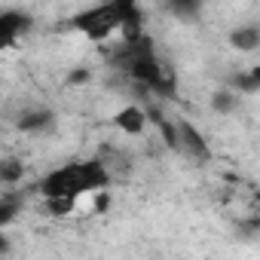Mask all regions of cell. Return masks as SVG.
Instances as JSON below:
<instances>
[{
	"label": "cell",
	"instance_id": "obj_11",
	"mask_svg": "<svg viewBox=\"0 0 260 260\" xmlns=\"http://www.w3.org/2000/svg\"><path fill=\"white\" fill-rule=\"evenodd\" d=\"M230 89H233L236 95H254V92L260 89V71L254 68V71H248V74H239Z\"/></svg>",
	"mask_w": 260,
	"mask_h": 260
},
{
	"label": "cell",
	"instance_id": "obj_10",
	"mask_svg": "<svg viewBox=\"0 0 260 260\" xmlns=\"http://www.w3.org/2000/svg\"><path fill=\"white\" fill-rule=\"evenodd\" d=\"M22 214V196H4L0 199V230H7Z\"/></svg>",
	"mask_w": 260,
	"mask_h": 260
},
{
	"label": "cell",
	"instance_id": "obj_15",
	"mask_svg": "<svg viewBox=\"0 0 260 260\" xmlns=\"http://www.w3.org/2000/svg\"><path fill=\"white\" fill-rule=\"evenodd\" d=\"M7 251H10V239L4 236V230H0V257H4Z\"/></svg>",
	"mask_w": 260,
	"mask_h": 260
},
{
	"label": "cell",
	"instance_id": "obj_3",
	"mask_svg": "<svg viewBox=\"0 0 260 260\" xmlns=\"http://www.w3.org/2000/svg\"><path fill=\"white\" fill-rule=\"evenodd\" d=\"M31 25L34 22L25 10H0V49H10Z\"/></svg>",
	"mask_w": 260,
	"mask_h": 260
},
{
	"label": "cell",
	"instance_id": "obj_2",
	"mask_svg": "<svg viewBox=\"0 0 260 260\" xmlns=\"http://www.w3.org/2000/svg\"><path fill=\"white\" fill-rule=\"evenodd\" d=\"M40 193L43 199H68V202H77L83 193H89L86 187V178H83V166L80 162H64L58 166L55 172H49L43 181H40Z\"/></svg>",
	"mask_w": 260,
	"mask_h": 260
},
{
	"label": "cell",
	"instance_id": "obj_14",
	"mask_svg": "<svg viewBox=\"0 0 260 260\" xmlns=\"http://www.w3.org/2000/svg\"><path fill=\"white\" fill-rule=\"evenodd\" d=\"M46 205H49V211H52V214H58V217H64V214L74 208V202H68V199H49Z\"/></svg>",
	"mask_w": 260,
	"mask_h": 260
},
{
	"label": "cell",
	"instance_id": "obj_6",
	"mask_svg": "<svg viewBox=\"0 0 260 260\" xmlns=\"http://www.w3.org/2000/svg\"><path fill=\"white\" fill-rule=\"evenodd\" d=\"M113 125L119 128V132H125V135H141L144 128H147L144 107H138V104H125L122 110L113 113Z\"/></svg>",
	"mask_w": 260,
	"mask_h": 260
},
{
	"label": "cell",
	"instance_id": "obj_16",
	"mask_svg": "<svg viewBox=\"0 0 260 260\" xmlns=\"http://www.w3.org/2000/svg\"><path fill=\"white\" fill-rule=\"evenodd\" d=\"M86 80H89L86 71H74V77H71V83H86Z\"/></svg>",
	"mask_w": 260,
	"mask_h": 260
},
{
	"label": "cell",
	"instance_id": "obj_7",
	"mask_svg": "<svg viewBox=\"0 0 260 260\" xmlns=\"http://www.w3.org/2000/svg\"><path fill=\"white\" fill-rule=\"evenodd\" d=\"M144 116H147V122H153V125L159 128V135H162V141H166L169 150H181V144H178V125H175L156 104H147V107H144Z\"/></svg>",
	"mask_w": 260,
	"mask_h": 260
},
{
	"label": "cell",
	"instance_id": "obj_13",
	"mask_svg": "<svg viewBox=\"0 0 260 260\" xmlns=\"http://www.w3.org/2000/svg\"><path fill=\"white\" fill-rule=\"evenodd\" d=\"M169 10H172V13H178L181 19H193V16L199 13V4H172Z\"/></svg>",
	"mask_w": 260,
	"mask_h": 260
},
{
	"label": "cell",
	"instance_id": "obj_8",
	"mask_svg": "<svg viewBox=\"0 0 260 260\" xmlns=\"http://www.w3.org/2000/svg\"><path fill=\"white\" fill-rule=\"evenodd\" d=\"M230 43L239 49V52H254L260 46V28L257 25H242L230 34Z\"/></svg>",
	"mask_w": 260,
	"mask_h": 260
},
{
	"label": "cell",
	"instance_id": "obj_4",
	"mask_svg": "<svg viewBox=\"0 0 260 260\" xmlns=\"http://www.w3.org/2000/svg\"><path fill=\"white\" fill-rule=\"evenodd\" d=\"M55 122V113L49 107H31V110H22L16 116V128L19 132H28V135H37V132H46Z\"/></svg>",
	"mask_w": 260,
	"mask_h": 260
},
{
	"label": "cell",
	"instance_id": "obj_12",
	"mask_svg": "<svg viewBox=\"0 0 260 260\" xmlns=\"http://www.w3.org/2000/svg\"><path fill=\"white\" fill-rule=\"evenodd\" d=\"M239 98H242V95H236V92L226 86V89H220V92H214V95H211V107H214L217 113H236Z\"/></svg>",
	"mask_w": 260,
	"mask_h": 260
},
{
	"label": "cell",
	"instance_id": "obj_5",
	"mask_svg": "<svg viewBox=\"0 0 260 260\" xmlns=\"http://www.w3.org/2000/svg\"><path fill=\"white\" fill-rule=\"evenodd\" d=\"M178 144H181V150H187V153L196 156V159H208V156H211L205 138L199 135V128H196L193 122H187V119L178 122Z\"/></svg>",
	"mask_w": 260,
	"mask_h": 260
},
{
	"label": "cell",
	"instance_id": "obj_9",
	"mask_svg": "<svg viewBox=\"0 0 260 260\" xmlns=\"http://www.w3.org/2000/svg\"><path fill=\"white\" fill-rule=\"evenodd\" d=\"M22 175H25V162L19 156H0V184L13 187L22 181Z\"/></svg>",
	"mask_w": 260,
	"mask_h": 260
},
{
	"label": "cell",
	"instance_id": "obj_1",
	"mask_svg": "<svg viewBox=\"0 0 260 260\" xmlns=\"http://www.w3.org/2000/svg\"><path fill=\"white\" fill-rule=\"evenodd\" d=\"M135 4L128 0H116V4H101V7H92V10H83L80 16H74V28L80 34H86L89 40H107L113 31H119L122 19L128 16Z\"/></svg>",
	"mask_w": 260,
	"mask_h": 260
}]
</instances>
